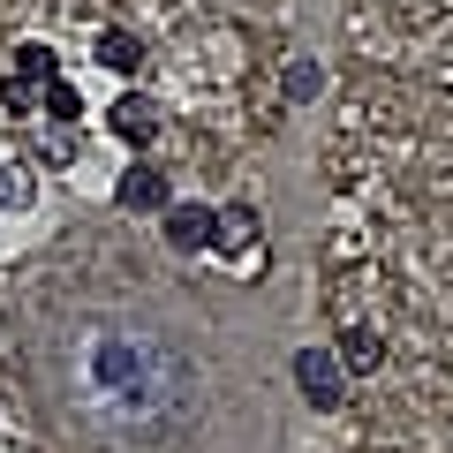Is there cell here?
<instances>
[{
    "instance_id": "obj_1",
    "label": "cell",
    "mask_w": 453,
    "mask_h": 453,
    "mask_svg": "<svg viewBox=\"0 0 453 453\" xmlns=\"http://www.w3.org/2000/svg\"><path fill=\"white\" fill-rule=\"evenodd\" d=\"M295 386H303L310 408H340V393H348V371H340L333 348H303L295 356Z\"/></svg>"
},
{
    "instance_id": "obj_2",
    "label": "cell",
    "mask_w": 453,
    "mask_h": 453,
    "mask_svg": "<svg viewBox=\"0 0 453 453\" xmlns=\"http://www.w3.org/2000/svg\"><path fill=\"white\" fill-rule=\"evenodd\" d=\"M166 250H181V257H196V250H211V226H219V211L211 204H166Z\"/></svg>"
},
{
    "instance_id": "obj_3",
    "label": "cell",
    "mask_w": 453,
    "mask_h": 453,
    "mask_svg": "<svg viewBox=\"0 0 453 453\" xmlns=\"http://www.w3.org/2000/svg\"><path fill=\"white\" fill-rule=\"evenodd\" d=\"M113 196H121V211H166V204H174V196H166V174H159L151 159H136Z\"/></svg>"
},
{
    "instance_id": "obj_4",
    "label": "cell",
    "mask_w": 453,
    "mask_h": 453,
    "mask_svg": "<svg viewBox=\"0 0 453 453\" xmlns=\"http://www.w3.org/2000/svg\"><path fill=\"white\" fill-rule=\"evenodd\" d=\"M106 129L121 136V144H151V136H159V106H151V98H121V106H106Z\"/></svg>"
},
{
    "instance_id": "obj_5",
    "label": "cell",
    "mask_w": 453,
    "mask_h": 453,
    "mask_svg": "<svg viewBox=\"0 0 453 453\" xmlns=\"http://www.w3.org/2000/svg\"><path fill=\"white\" fill-rule=\"evenodd\" d=\"M378 363H386V340L371 325H356V333L340 340V371H378Z\"/></svg>"
},
{
    "instance_id": "obj_6",
    "label": "cell",
    "mask_w": 453,
    "mask_h": 453,
    "mask_svg": "<svg viewBox=\"0 0 453 453\" xmlns=\"http://www.w3.org/2000/svg\"><path fill=\"white\" fill-rule=\"evenodd\" d=\"M98 61L121 68V76H136V68H144V46H136L129 31H98Z\"/></svg>"
},
{
    "instance_id": "obj_7",
    "label": "cell",
    "mask_w": 453,
    "mask_h": 453,
    "mask_svg": "<svg viewBox=\"0 0 453 453\" xmlns=\"http://www.w3.org/2000/svg\"><path fill=\"white\" fill-rule=\"evenodd\" d=\"M16 76L23 83H61V61H53L46 46H16Z\"/></svg>"
},
{
    "instance_id": "obj_8",
    "label": "cell",
    "mask_w": 453,
    "mask_h": 453,
    "mask_svg": "<svg viewBox=\"0 0 453 453\" xmlns=\"http://www.w3.org/2000/svg\"><path fill=\"white\" fill-rule=\"evenodd\" d=\"M250 234H257V211L250 204H226L219 226H211V242H250Z\"/></svg>"
},
{
    "instance_id": "obj_9",
    "label": "cell",
    "mask_w": 453,
    "mask_h": 453,
    "mask_svg": "<svg viewBox=\"0 0 453 453\" xmlns=\"http://www.w3.org/2000/svg\"><path fill=\"white\" fill-rule=\"evenodd\" d=\"M38 106H46L53 121H61V129H68V121H76V113H83V106H76V91H68V83H46V91H38Z\"/></svg>"
},
{
    "instance_id": "obj_10",
    "label": "cell",
    "mask_w": 453,
    "mask_h": 453,
    "mask_svg": "<svg viewBox=\"0 0 453 453\" xmlns=\"http://www.w3.org/2000/svg\"><path fill=\"white\" fill-rule=\"evenodd\" d=\"M23 196H31V181H23V166H8L0 174V204H23Z\"/></svg>"
},
{
    "instance_id": "obj_11",
    "label": "cell",
    "mask_w": 453,
    "mask_h": 453,
    "mask_svg": "<svg viewBox=\"0 0 453 453\" xmlns=\"http://www.w3.org/2000/svg\"><path fill=\"white\" fill-rule=\"evenodd\" d=\"M8 106H16V113H31V106H38V83H23V76H8Z\"/></svg>"
}]
</instances>
